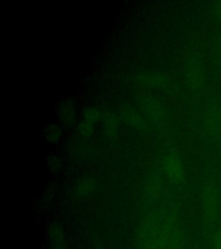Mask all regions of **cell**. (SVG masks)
I'll return each instance as SVG.
<instances>
[{"label": "cell", "instance_id": "obj_14", "mask_svg": "<svg viewBox=\"0 0 221 249\" xmlns=\"http://www.w3.org/2000/svg\"><path fill=\"white\" fill-rule=\"evenodd\" d=\"M162 189V179L157 175H152L144 187V195L146 197L153 200L158 196Z\"/></svg>", "mask_w": 221, "mask_h": 249}, {"label": "cell", "instance_id": "obj_13", "mask_svg": "<svg viewBox=\"0 0 221 249\" xmlns=\"http://www.w3.org/2000/svg\"><path fill=\"white\" fill-rule=\"evenodd\" d=\"M76 117L75 107L72 101H63L59 108V118L60 121L66 125L74 124Z\"/></svg>", "mask_w": 221, "mask_h": 249}, {"label": "cell", "instance_id": "obj_8", "mask_svg": "<svg viewBox=\"0 0 221 249\" xmlns=\"http://www.w3.org/2000/svg\"><path fill=\"white\" fill-rule=\"evenodd\" d=\"M137 80L141 85L160 91L168 89L170 85V79L167 75L160 72L144 73L139 75Z\"/></svg>", "mask_w": 221, "mask_h": 249}, {"label": "cell", "instance_id": "obj_7", "mask_svg": "<svg viewBox=\"0 0 221 249\" xmlns=\"http://www.w3.org/2000/svg\"><path fill=\"white\" fill-rule=\"evenodd\" d=\"M153 220H146L140 229L139 249H159V233Z\"/></svg>", "mask_w": 221, "mask_h": 249}, {"label": "cell", "instance_id": "obj_12", "mask_svg": "<svg viewBox=\"0 0 221 249\" xmlns=\"http://www.w3.org/2000/svg\"><path fill=\"white\" fill-rule=\"evenodd\" d=\"M96 189V180L91 177H85L78 182L75 187V192L81 197H88L95 192Z\"/></svg>", "mask_w": 221, "mask_h": 249}, {"label": "cell", "instance_id": "obj_9", "mask_svg": "<svg viewBox=\"0 0 221 249\" xmlns=\"http://www.w3.org/2000/svg\"><path fill=\"white\" fill-rule=\"evenodd\" d=\"M121 119L131 126L136 130H144L146 128V122L136 110L131 107H124L119 110Z\"/></svg>", "mask_w": 221, "mask_h": 249}, {"label": "cell", "instance_id": "obj_10", "mask_svg": "<svg viewBox=\"0 0 221 249\" xmlns=\"http://www.w3.org/2000/svg\"><path fill=\"white\" fill-rule=\"evenodd\" d=\"M101 121L103 123V131L105 137L109 140H116L119 134V124L118 117L113 113H102Z\"/></svg>", "mask_w": 221, "mask_h": 249}, {"label": "cell", "instance_id": "obj_11", "mask_svg": "<svg viewBox=\"0 0 221 249\" xmlns=\"http://www.w3.org/2000/svg\"><path fill=\"white\" fill-rule=\"evenodd\" d=\"M49 239L53 249H68L63 230L58 223L51 224L49 229Z\"/></svg>", "mask_w": 221, "mask_h": 249}, {"label": "cell", "instance_id": "obj_5", "mask_svg": "<svg viewBox=\"0 0 221 249\" xmlns=\"http://www.w3.org/2000/svg\"><path fill=\"white\" fill-rule=\"evenodd\" d=\"M163 170L169 179L175 184H182L185 180V168L177 152H169L163 160Z\"/></svg>", "mask_w": 221, "mask_h": 249}, {"label": "cell", "instance_id": "obj_20", "mask_svg": "<svg viewBox=\"0 0 221 249\" xmlns=\"http://www.w3.org/2000/svg\"><path fill=\"white\" fill-rule=\"evenodd\" d=\"M214 58L221 65V41H219L214 46Z\"/></svg>", "mask_w": 221, "mask_h": 249}, {"label": "cell", "instance_id": "obj_19", "mask_svg": "<svg viewBox=\"0 0 221 249\" xmlns=\"http://www.w3.org/2000/svg\"><path fill=\"white\" fill-rule=\"evenodd\" d=\"M48 163H49V167L52 169V170H54V171H56L61 166V161L56 157L50 158Z\"/></svg>", "mask_w": 221, "mask_h": 249}, {"label": "cell", "instance_id": "obj_1", "mask_svg": "<svg viewBox=\"0 0 221 249\" xmlns=\"http://www.w3.org/2000/svg\"><path fill=\"white\" fill-rule=\"evenodd\" d=\"M221 209V187L216 179L210 177L202 187V222L208 240H211L219 224Z\"/></svg>", "mask_w": 221, "mask_h": 249}, {"label": "cell", "instance_id": "obj_18", "mask_svg": "<svg viewBox=\"0 0 221 249\" xmlns=\"http://www.w3.org/2000/svg\"><path fill=\"white\" fill-rule=\"evenodd\" d=\"M211 249H221V222L218 224L211 238Z\"/></svg>", "mask_w": 221, "mask_h": 249}, {"label": "cell", "instance_id": "obj_22", "mask_svg": "<svg viewBox=\"0 0 221 249\" xmlns=\"http://www.w3.org/2000/svg\"></svg>", "mask_w": 221, "mask_h": 249}, {"label": "cell", "instance_id": "obj_2", "mask_svg": "<svg viewBox=\"0 0 221 249\" xmlns=\"http://www.w3.org/2000/svg\"><path fill=\"white\" fill-rule=\"evenodd\" d=\"M160 246H162V249H183V231L175 214H169L163 223Z\"/></svg>", "mask_w": 221, "mask_h": 249}, {"label": "cell", "instance_id": "obj_17", "mask_svg": "<svg viewBox=\"0 0 221 249\" xmlns=\"http://www.w3.org/2000/svg\"><path fill=\"white\" fill-rule=\"evenodd\" d=\"M77 131L83 138H89L94 133V124H90L85 121H82L78 124Z\"/></svg>", "mask_w": 221, "mask_h": 249}, {"label": "cell", "instance_id": "obj_6", "mask_svg": "<svg viewBox=\"0 0 221 249\" xmlns=\"http://www.w3.org/2000/svg\"><path fill=\"white\" fill-rule=\"evenodd\" d=\"M143 112L157 126H163L166 122L167 114L163 104L153 96H144L140 100Z\"/></svg>", "mask_w": 221, "mask_h": 249}, {"label": "cell", "instance_id": "obj_3", "mask_svg": "<svg viewBox=\"0 0 221 249\" xmlns=\"http://www.w3.org/2000/svg\"><path fill=\"white\" fill-rule=\"evenodd\" d=\"M185 80L187 87L191 90L198 91L202 89L205 83V70L202 60L196 54H192L185 64Z\"/></svg>", "mask_w": 221, "mask_h": 249}, {"label": "cell", "instance_id": "obj_15", "mask_svg": "<svg viewBox=\"0 0 221 249\" xmlns=\"http://www.w3.org/2000/svg\"><path fill=\"white\" fill-rule=\"evenodd\" d=\"M83 118H84V121L88 122L90 124H94L97 123L98 121H101L102 113L96 107H91L84 111Z\"/></svg>", "mask_w": 221, "mask_h": 249}, {"label": "cell", "instance_id": "obj_21", "mask_svg": "<svg viewBox=\"0 0 221 249\" xmlns=\"http://www.w3.org/2000/svg\"><path fill=\"white\" fill-rule=\"evenodd\" d=\"M214 14L216 19L220 20L221 22V1L214 4Z\"/></svg>", "mask_w": 221, "mask_h": 249}, {"label": "cell", "instance_id": "obj_4", "mask_svg": "<svg viewBox=\"0 0 221 249\" xmlns=\"http://www.w3.org/2000/svg\"><path fill=\"white\" fill-rule=\"evenodd\" d=\"M203 125L209 139L214 141L221 140V101L214 102L206 109Z\"/></svg>", "mask_w": 221, "mask_h": 249}, {"label": "cell", "instance_id": "obj_16", "mask_svg": "<svg viewBox=\"0 0 221 249\" xmlns=\"http://www.w3.org/2000/svg\"><path fill=\"white\" fill-rule=\"evenodd\" d=\"M62 138V130L55 125L51 124L46 130V139L51 143H55Z\"/></svg>", "mask_w": 221, "mask_h": 249}]
</instances>
